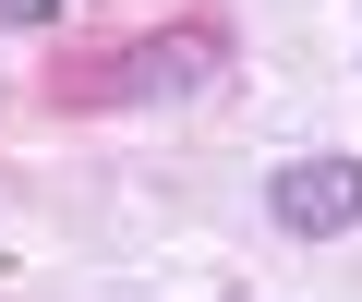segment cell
Wrapping results in <instances>:
<instances>
[{
	"label": "cell",
	"mask_w": 362,
	"mask_h": 302,
	"mask_svg": "<svg viewBox=\"0 0 362 302\" xmlns=\"http://www.w3.org/2000/svg\"><path fill=\"white\" fill-rule=\"evenodd\" d=\"M0 25H13V37H37V25H61V0H0Z\"/></svg>",
	"instance_id": "cell-2"
},
{
	"label": "cell",
	"mask_w": 362,
	"mask_h": 302,
	"mask_svg": "<svg viewBox=\"0 0 362 302\" xmlns=\"http://www.w3.org/2000/svg\"><path fill=\"white\" fill-rule=\"evenodd\" d=\"M266 218H278L290 242H338V230H362V158H290V170L266 182Z\"/></svg>",
	"instance_id": "cell-1"
}]
</instances>
